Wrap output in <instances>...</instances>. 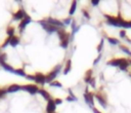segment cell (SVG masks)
Returning a JSON list of instances; mask_svg holds the SVG:
<instances>
[{
	"label": "cell",
	"mask_w": 131,
	"mask_h": 113,
	"mask_svg": "<svg viewBox=\"0 0 131 113\" xmlns=\"http://www.w3.org/2000/svg\"><path fill=\"white\" fill-rule=\"evenodd\" d=\"M120 36H121V37H126V32H125L124 30L120 31Z\"/></svg>",
	"instance_id": "cell-26"
},
{
	"label": "cell",
	"mask_w": 131,
	"mask_h": 113,
	"mask_svg": "<svg viewBox=\"0 0 131 113\" xmlns=\"http://www.w3.org/2000/svg\"><path fill=\"white\" fill-rule=\"evenodd\" d=\"M123 28H131V21H125L123 24Z\"/></svg>",
	"instance_id": "cell-19"
},
{
	"label": "cell",
	"mask_w": 131,
	"mask_h": 113,
	"mask_svg": "<svg viewBox=\"0 0 131 113\" xmlns=\"http://www.w3.org/2000/svg\"><path fill=\"white\" fill-rule=\"evenodd\" d=\"M54 103H55V105H60V104L62 103V101H61L60 99H55V100H54Z\"/></svg>",
	"instance_id": "cell-23"
},
{
	"label": "cell",
	"mask_w": 131,
	"mask_h": 113,
	"mask_svg": "<svg viewBox=\"0 0 131 113\" xmlns=\"http://www.w3.org/2000/svg\"><path fill=\"white\" fill-rule=\"evenodd\" d=\"M120 48H121L124 52H126L128 55H131V51H130V50H129V48H128V47H126L125 45H120Z\"/></svg>",
	"instance_id": "cell-17"
},
{
	"label": "cell",
	"mask_w": 131,
	"mask_h": 113,
	"mask_svg": "<svg viewBox=\"0 0 131 113\" xmlns=\"http://www.w3.org/2000/svg\"><path fill=\"white\" fill-rule=\"evenodd\" d=\"M93 112H94V113H101V112H100V111H98L96 108H93Z\"/></svg>",
	"instance_id": "cell-28"
},
{
	"label": "cell",
	"mask_w": 131,
	"mask_h": 113,
	"mask_svg": "<svg viewBox=\"0 0 131 113\" xmlns=\"http://www.w3.org/2000/svg\"><path fill=\"white\" fill-rule=\"evenodd\" d=\"M102 47H103V39L99 42V45L97 46V51H98V52H100V51H101V49H102Z\"/></svg>",
	"instance_id": "cell-20"
},
{
	"label": "cell",
	"mask_w": 131,
	"mask_h": 113,
	"mask_svg": "<svg viewBox=\"0 0 131 113\" xmlns=\"http://www.w3.org/2000/svg\"><path fill=\"white\" fill-rule=\"evenodd\" d=\"M107 41L111 44H118L119 43V40L117 38H113V37H107Z\"/></svg>",
	"instance_id": "cell-16"
},
{
	"label": "cell",
	"mask_w": 131,
	"mask_h": 113,
	"mask_svg": "<svg viewBox=\"0 0 131 113\" xmlns=\"http://www.w3.org/2000/svg\"><path fill=\"white\" fill-rule=\"evenodd\" d=\"M91 79H92V70L90 69V70H88V71L86 72V74H85V78H84V81L89 83Z\"/></svg>",
	"instance_id": "cell-12"
},
{
	"label": "cell",
	"mask_w": 131,
	"mask_h": 113,
	"mask_svg": "<svg viewBox=\"0 0 131 113\" xmlns=\"http://www.w3.org/2000/svg\"><path fill=\"white\" fill-rule=\"evenodd\" d=\"M51 86H57V87H61V83L58 81H52L51 83H49Z\"/></svg>",
	"instance_id": "cell-18"
},
{
	"label": "cell",
	"mask_w": 131,
	"mask_h": 113,
	"mask_svg": "<svg viewBox=\"0 0 131 113\" xmlns=\"http://www.w3.org/2000/svg\"><path fill=\"white\" fill-rule=\"evenodd\" d=\"M39 93L41 95V97L43 98V99H45V100H47V101H49L51 98H50V95H49V92L48 91H46L45 89H42V88H40L39 89Z\"/></svg>",
	"instance_id": "cell-10"
},
{
	"label": "cell",
	"mask_w": 131,
	"mask_h": 113,
	"mask_svg": "<svg viewBox=\"0 0 131 113\" xmlns=\"http://www.w3.org/2000/svg\"><path fill=\"white\" fill-rule=\"evenodd\" d=\"M70 23H71V18H67L63 21V25H69Z\"/></svg>",
	"instance_id": "cell-27"
},
{
	"label": "cell",
	"mask_w": 131,
	"mask_h": 113,
	"mask_svg": "<svg viewBox=\"0 0 131 113\" xmlns=\"http://www.w3.org/2000/svg\"><path fill=\"white\" fill-rule=\"evenodd\" d=\"M129 65H130V63H129V62L126 60V61H125V62H124V63H123V64H122V65H121L119 68H120L121 70H126V69L129 67Z\"/></svg>",
	"instance_id": "cell-15"
},
{
	"label": "cell",
	"mask_w": 131,
	"mask_h": 113,
	"mask_svg": "<svg viewBox=\"0 0 131 113\" xmlns=\"http://www.w3.org/2000/svg\"><path fill=\"white\" fill-rule=\"evenodd\" d=\"M93 98H94V96L86 89V92L84 93V99H85V101H86V103H87L88 105H91V106L94 105V100H93Z\"/></svg>",
	"instance_id": "cell-7"
},
{
	"label": "cell",
	"mask_w": 131,
	"mask_h": 113,
	"mask_svg": "<svg viewBox=\"0 0 131 113\" xmlns=\"http://www.w3.org/2000/svg\"><path fill=\"white\" fill-rule=\"evenodd\" d=\"M89 83L91 84V86H93V87H94V86H95V78H92V79L90 80V82H89Z\"/></svg>",
	"instance_id": "cell-25"
},
{
	"label": "cell",
	"mask_w": 131,
	"mask_h": 113,
	"mask_svg": "<svg viewBox=\"0 0 131 113\" xmlns=\"http://www.w3.org/2000/svg\"><path fill=\"white\" fill-rule=\"evenodd\" d=\"M28 13L19 1H0V51L16 34Z\"/></svg>",
	"instance_id": "cell-1"
},
{
	"label": "cell",
	"mask_w": 131,
	"mask_h": 113,
	"mask_svg": "<svg viewBox=\"0 0 131 113\" xmlns=\"http://www.w3.org/2000/svg\"><path fill=\"white\" fill-rule=\"evenodd\" d=\"M50 25H52V26H55V27H57V28H62L64 25H63V23L62 22H60V21H58V20H56V18H53V17H48L47 20H46Z\"/></svg>",
	"instance_id": "cell-6"
},
{
	"label": "cell",
	"mask_w": 131,
	"mask_h": 113,
	"mask_svg": "<svg viewBox=\"0 0 131 113\" xmlns=\"http://www.w3.org/2000/svg\"><path fill=\"white\" fill-rule=\"evenodd\" d=\"M72 69V61L71 60H68L67 63H66V67H64V70H63V74H68Z\"/></svg>",
	"instance_id": "cell-11"
},
{
	"label": "cell",
	"mask_w": 131,
	"mask_h": 113,
	"mask_svg": "<svg viewBox=\"0 0 131 113\" xmlns=\"http://www.w3.org/2000/svg\"><path fill=\"white\" fill-rule=\"evenodd\" d=\"M95 98H96V100L98 101V103H99L102 107H106V100H104V98H103L101 95L96 93V95H95Z\"/></svg>",
	"instance_id": "cell-9"
},
{
	"label": "cell",
	"mask_w": 131,
	"mask_h": 113,
	"mask_svg": "<svg viewBox=\"0 0 131 113\" xmlns=\"http://www.w3.org/2000/svg\"><path fill=\"white\" fill-rule=\"evenodd\" d=\"M129 63H130V64H131V61H130V62H129Z\"/></svg>",
	"instance_id": "cell-29"
},
{
	"label": "cell",
	"mask_w": 131,
	"mask_h": 113,
	"mask_svg": "<svg viewBox=\"0 0 131 113\" xmlns=\"http://www.w3.org/2000/svg\"><path fill=\"white\" fill-rule=\"evenodd\" d=\"M56 105L54 103V100L50 99L49 101H47V105H46V112L47 113H53L55 111Z\"/></svg>",
	"instance_id": "cell-4"
},
{
	"label": "cell",
	"mask_w": 131,
	"mask_h": 113,
	"mask_svg": "<svg viewBox=\"0 0 131 113\" xmlns=\"http://www.w3.org/2000/svg\"><path fill=\"white\" fill-rule=\"evenodd\" d=\"M82 13L84 14V16H85V17H86L87 20H89V18H90V15L88 14V12H87L86 10H84V9H83V10H82Z\"/></svg>",
	"instance_id": "cell-21"
},
{
	"label": "cell",
	"mask_w": 131,
	"mask_h": 113,
	"mask_svg": "<svg viewBox=\"0 0 131 113\" xmlns=\"http://www.w3.org/2000/svg\"><path fill=\"white\" fill-rule=\"evenodd\" d=\"M69 43H70V38H67V39L60 41V46H61L62 48H68Z\"/></svg>",
	"instance_id": "cell-14"
},
{
	"label": "cell",
	"mask_w": 131,
	"mask_h": 113,
	"mask_svg": "<svg viewBox=\"0 0 131 113\" xmlns=\"http://www.w3.org/2000/svg\"><path fill=\"white\" fill-rule=\"evenodd\" d=\"M76 8H77V1H73L72 2V5H71V8H70V11H69V13L72 15V14H74V12L76 11Z\"/></svg>",
	"instance_id": "cell-13"
},
{
	"label": "cell",
	"mask_w": 131,
	"mask_h": 113,
	"mask_svg": "<svg viewBox=\"0 0 131 113\" xmlns=\"http://www.w3.org/2000/svg\"><path fill=\"white\" fill-rule=\"evenodd\" d=\"M105 18L107 21V23L112 26H115V27H119V18L118 16H112V15H107L105 14Z\"/></svg>",
	"instance_id": "cell-5"
},
{
	"label": "cell",
	"mask_w": 131,
	"mask_h": 113,
	"mask_svg": "<svg viewBox=\"0 0 131 113\" xmlns=\"http://www.w3.org/2000/svg\"><path fill=\"white\" fill-rule=\"evenodd\" d=\"M60 70H61V66H60V65L55 66L53 70H51L49 73L46 74V82L51 83V82L54 80V78L57 76V74L60 72Z\"/></svg>",
	"instance_id": "cell-2"
},
{
	"label": "cell",
	"mask_w": 131,
	"mask_h": 113,
	"mask_svg": "<svg viewBox=\"0 0 131 113\" xmlns=\"http://www.w3.org/2000/svg\"><path fill=\"white\" fill-rule=\"evenodd\" d=\"M91 3H92V5L96 6V5H98V4H99V1H98V0H92V1H91Z\"/></svg>",
	"instance_id": "cell-24"
},
{
	"label": "cell",
	"mask_w": 131,
	"mask_h": 113,
	"mask_svg": "<svg viewBox=\"0 0 131 113\" xmlns=\"http://www.w3.org/2000/svg\"><path fill=\"white\" fill-rule=\"evenodd\" d=\"M126 61V59L124 58H119V59H112L111 61L107 62V65L113 66V67H120L124 62Z\"/></svg>",
	"instance_id": "cell-3"
},
{
	"label": "cell",
	"mask_w": 131,
	"mask_h": 113,
	"mask_svg": "<svg viewBox=\"0 0 131 113\" xmlns=\"http://www.w3.org/2000/svg\"><path fill=\"white\" fill-rule=\"evenodd\" d=\"M57 36H58V38H59L60 41L67 39V38H70V34H68L62 28H61V29H58V31H57Z\"/></svg>",
	"instance_id": "cell-8"
},
{
	"label": "cell",
	"mask_w": 131,
	"mask_h": 113,
	"mask_svg": "<svg viewBox=\"0 0 131 113\" xmlns=\"http://www.w3.org/2000/svg\"><path fill=\"white\" fill-rule=\"evenodd\" d=\"M100 58H101V54H98V56H97V58L94 60L93 64H94V65H95V64H97V62H99V61H100Z\"/></svg>",
	"instance_id": "cell-22"
}]
</instances>
